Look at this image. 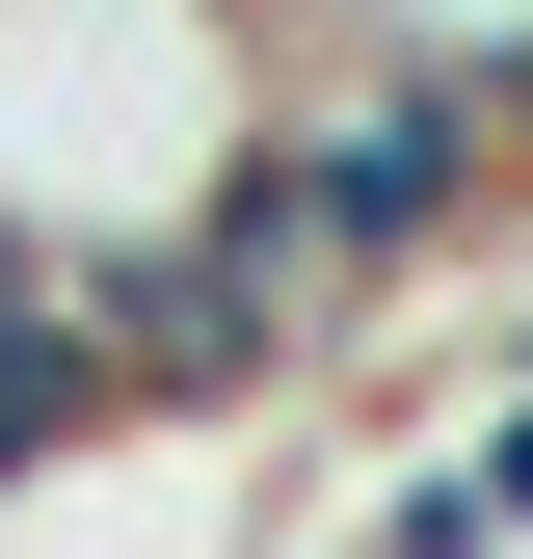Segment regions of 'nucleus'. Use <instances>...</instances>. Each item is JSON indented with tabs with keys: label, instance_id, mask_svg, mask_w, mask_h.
Returning <instances> with one entry per match:
<instances>
[{
	"label": "nucleus",
	"instance_id": "1",
	"mask_svg": "<svg viewBox=\"0 0 533 559\" xmlns=\"http://www.w3.org/2000/svg\"><path fill=\"white\" fill-rule=\"evenodd\" d=\"M266 0H0V240L54 266H161L240 214L266 160Z\"/></svg>",
	"mask_w": 533,
	"mask_h": 559
},
{
	"label": "nucleus",
	"instance_id": "2",
	"mask_svg": "<svg viewBox=\"0 0 533 559\" xmlns=\"http://www.w3.org/2000/svg\"><path fill=\"white\" fill-rule=\"evenodd\" d=\"M240 214L320 266V320H400L427 266H481V240L533 214V160H507L481 53H347V27H294V53H266V160H240Z\"/></svg>",
	"mask_w": 533,
	"mask_h": 559
},
{
	"label": "nucleus",
	"instance_id": "3",
	"mask_svg": "<svg viewBox=\"0 0 533 559\" xmlns=\"http://www.w3.org/2000/svg\"><path fill=\"white\" fill-rule=\"evenodd\" d=\"M266 27H347V53H533V0H266Z\"/></svg>",
	"mask_w": 533,
	"mask_h": 559
}]
</instances>
